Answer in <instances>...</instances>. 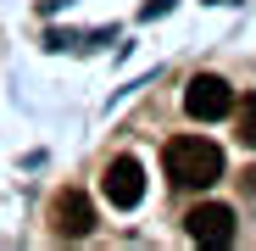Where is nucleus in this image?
I'll return each instance as SVG.
<instances>
[{"instance_id": "f257e3e1", "label": "nucleus", "mask_w": 256, "mask_h": 251, "mask_svg": "<svg viewBox=\"0 0 256 251\" xmlns=\"http://www.w3.org/2000/svg\"><path fill=\"white\" fill-rule=\"evenodd\" d=\"M162 167L173 179V190H212L223 179V145H212L206 134H178V140H167Z\"/></svg>"}, {"instance_id": "f03ea898", "label": "nucleus", "mask_w": 256, "mask_h": 251, "mask_svg": "<svg viewBox=\"0 0 256 251\" xmlns=\"http://www.w3.org/2000/svg\"><path fill=\"white\" fill-rule=\"evenodd\" d=\"M184 112L195 123H218L223 112H234V84L218 78V73H195L190 90H184Z\"/></svg>"}, {"instance_id": "7ed1b4c3", "label": "nucleus", "mask_w": 256, "mask_h": 251, "mask_svg": "<svg viewBox=\"0 0 256 251\" xmlns=\"http://www.w3.org/2000/svg\"><path fill=\"white\" fill-rule=\"evenodd\" d=\"M100 190H106V201L112 206H140L145 201V167H140V156H117L112 167H106V179H100Z\"/></svg>"}, {"instance_id": "20e7f679", "label": "nucleus", "mask_w": 256, "mask_h": 251, "mask_svg": "<svg viewBox=\"0 0 256 251\" xmlns=\"http://www.w3.org/2000/svg\"><path fill=\"white\" fill-rule=\"evenodd\" d=\"M184 229H190L195 245H228V240H234V206H223V201H200L195 212L184 218Z\"/></svg>"}, {"instance_id": "39448f33", "label": "nucleus", "mask_w": 256, "mask_h": 251, "mask_svg": "<svg viewBox=\"0 0 256 251\" xmlns=\"http://www.w3.org/2000/svg\"><path fill=\"white\" fill-rule=\"evenodd\" d=\"M50 223H56L62 240H84V234L95 229V206H90V195H84V190H62V195L50 201Z\"/></svg>"}, {"instance_id": "423d86ee", "label": "nucleus", "mask_w": 256, "mask_h": 251, "mask_svg": "<svg viewBox=\"0 0 256 251\" xmlns=\"http://www.w3.org/2000/svg\"><path fill=\"white\" fill-rule=\"evenodd\" d=\"M234 134L256 151V95H234Z\"/></svg>"}]
</instances>
